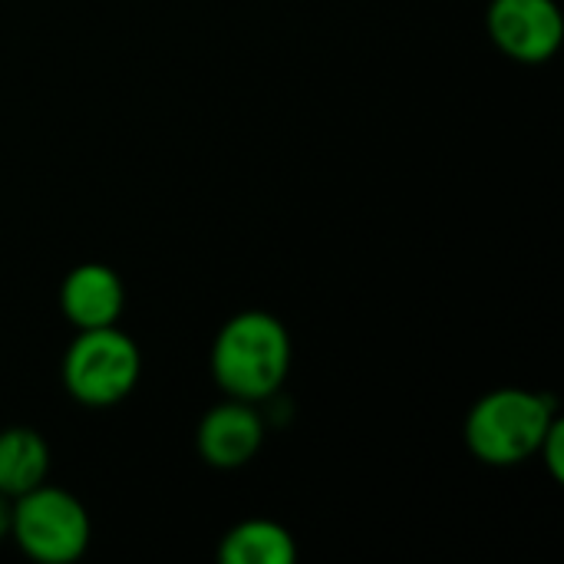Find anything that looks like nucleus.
<instances>
[{
	"instance_id": "39448f33",
	"label": "nucleus",
	"mask_w": 564,
	"mask_h": 564,
	"mask_svg": "<svg viewBox=\"0 0 564 564\" xmlns=\"http://www.w3.org/2000/svg\"><path fill=\"white\" fill-rule=\"evenodd\" d=\"M492 43L519 63H545L562 50L564 17L555 0H492L486 10Z\"/></svg>"
},
{
	"instance_id": "7ed1b4c3",
	"label": "nucleus",
	"mask_w": 564,
	"mask_h": 564,
	"mask_svg": "<svg viewBox=\"0 0 564 564\" xmlns=\"http://www.w3.org/2000/svg\"><path fill=\"white\" fill-rule=\"evenodd\" d=\"M142 373V354L129 334L112 327L76 330L69 350L63 354V387L83 406H116L122 403Z\"/></svg>"
},
{
	"instance_id": "f257e3e1",
	"label": "nucleus",
	"mask_w": 564,
	"mask_h": 564,
	"mask_svg": "<svg viewBox=\"0 0 564 564\" xmlns=\"http://www.w3.org/2000/svg\"><path fill=\"white\" fill-rule=\"evenodd\" d=\"M208 364L215 383L231 400H271L291 370L288 327L268 311H241L218 330Z\"/></svg>"
},
{
	"instance_id": "9d476101",
	"label": "nucleus",
	"mask_w": 564,
	"mask_h": 564,
	"mask_svg": "<svg viewBox=\"0 0 564 564\" xmlns=\"http://www.w3.org/2000/svg\"><path fill=\"white\" fill-rule=\"evenodd\" d=\"M535 456H542L545 459V466H549V473H552V479L555 482H562L564 479V423L562 416L549 426V433H545V440H542V446H539V453Z\"/></svg>"
},
{
	"instance_id": "20e7f679",
	"label": "nucleus",
	"mask_w": 564,
	"mask_h": 564,
	"mask_svg": "<svg viewBox=\"0 0 564 564\" xmlns=\"http://www.w3.org/2000/svg\"><path fill=\"white\" fill-rule=\"evenodd\" d=\"M10 539L26 558L40 564H69L83 558L93 539L83 502L56 486H36L13 499Z\"/></svg>"
},
{
	"instance_id": "1a4fd4ad",
	"label": "nucleus",
	"mask_w": 564,
	"mask_h": 564,
	"mask_svg": "<svg viewBox=\"0 0 564 564\" xmlns=\"http://www.w3.org/2000/svg\"><path fill=\"white\" fill-rule=\"evenodd\" d=\"M297 558L294 535L271 519L238 522L218 545L221 564H291Z\"/></svg>"
},
{
	"instance_id": "6e6552de",
	"label": "nucleus",
	"mask_w": 564,
	"mask_h": 564,
	"mask_svg": "<svg viewBox=\"0 0 564 564\" xmlns=\"http://www.w3.org/2000/svg\"><path fill=\"white\" fill-rule=\"evenodd\" d=\"M50 473V446L30 426L0 430V492L17 499L36 489Z\"/></svg>"
},
{
	"instance_id": "0eeeda50",
	"label": "nucleus",
	"mask_w": 564,
	"mask_h": 564,
	"mask_svg": "<svg viewBox=\"0 0 564 564\" xmlns=\"http://www.w3.org/2000/svg\"><path fill=\"white\" fill-rule=\"evenodd\" d=\"M126 288L122 278L99 261L76 264L59 284V311L76 330L112 327L122 317Z\"/></svg>"
},
{
	"instance_id": "423d86ee",
	"label": "nucleus",
	"mask_w": 564,
	"mask_h": 564,
	"mask_svg": "<svg viewBox=\"0 0 564 564\" xmlns=\"http://www.w3.org/2000/svg\"><path fill=\"white\" fill-rule=\"evenodd\" d=\"M264 443V420L254 410V403L245 400H225L212 406L195 433L198 456L212 469H241L248 466Z\"/></svg>"
},
{
	"instance_id": "f03ea898",
	"label": "nucleus",
	"mask_w": 564,
	"mask_h": 564,
	"mask_svg": "<svg viewBox=\"0 0 564 564\" xmlns=\"http://www.w3.org/2000/svg\"><path fill=\"white\" fill-rule=\"evenodd\" d=\"M558 420V406L532 390H492L466 416V446L486 466H519L532 459Z\"/></svg>"
},
{
	"instance_id": "9b49d317",
	"label": "nucleus",
	"mask_w": 564,
	"mask_h": 564,
	"mask_svg": "<svg viewBox=\"0 0 564 564\" xmlns=\"http://www.w3.org/2000/svg\"><path fill=\"white\" fill-rule=\"evenodd\" d=\"M10 516H13V499L0 492V542L10 539Z\"/></svg>"
}]
</instances>
